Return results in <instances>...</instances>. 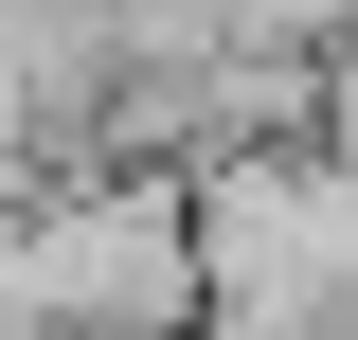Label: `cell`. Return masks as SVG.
I'll list each match as a JSON object with an SVG mask.
<instances>
[{
  "instance_id": "obj_2",
  "label": "cell",
  "mask_w": 358,
  "mask_h": 340,
  "mask_svg": "<svg viewBox=\"0 0 358 340\" xmlns=\"http://www.w3.org/2000/svg\"><path fill=\"white\" fill-rule=\"evenodd\" d=\"M179 197H197L215 323H322V304H358V162L322 126L305 143H215Z\"/></svg>"
},
{
  "instance_id": "obj_1",
  "label": "cell",
  "mask_w": 358,
  "mask_h": 340,
  "mask_svg": "<svg viewBox=\"0 0 358 340\" xmlns=\"http://www.w3.org/2000/svg\"><path fill=\"white\" fill-rule=\"evenodd\" d=\"M0 304L36 340H197V197L162 162H90V179H18L0 197Z\"/></svg>"
}]
</instances>
